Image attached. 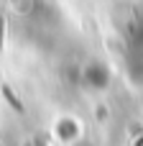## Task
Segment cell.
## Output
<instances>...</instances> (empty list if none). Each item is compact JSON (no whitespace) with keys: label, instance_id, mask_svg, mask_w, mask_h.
<instances>
[{"label":"cell","instance_id":"obj_1","mask_svg":"<svg viewBox=\"0 0 143 146\" xmlns=\"http://www.w3.org/2000/svg\"><path fill=\"white\" fill-rule=\"evenodd\" d=\"M82 82L87 87H105L107 85V69L102 64H90L84 72H82Z\"/></svg>","mask_w":143,"mask_h":146}]
</instances>
